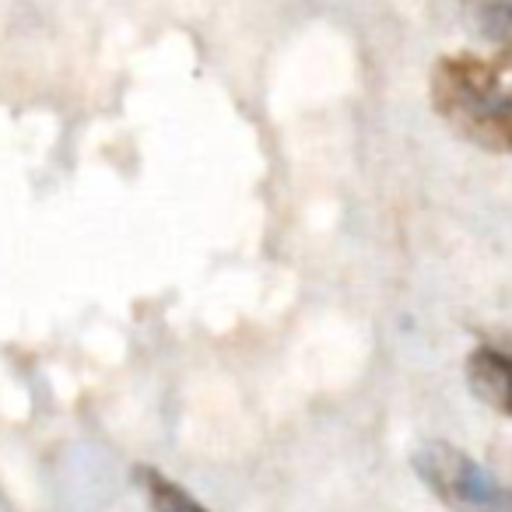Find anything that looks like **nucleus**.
Segmentation results:
<instances>
[{"label":"nucleus","mask_w":512,"mask_h":512,"mask_svg":"<svg viewBox=\"0 0 512 512\" xmlns=\"http://www.w3.org/2000/svg\"><path fill=\"white\" fill-rule=\"evenodd\" d=\"M414 474L449 512H509L502 481L467 449L453 442L428 439L411 456Z\"/></svg>","instance_id":"f03ea898"},{"label":"nucleus","mask_w":512,"mask_h":512,"mask_svg":"<svg viewBox=\"0 0 512 512\" xmlns=\"http://www.w3.org/2000/svg\"><path fill=\"white\" fill-rule=\"evenodd\" d=\"M134 484L141 488V495L148 498V505L155 512H211L207 505H200L183 484L165 477L158 467H148V463L134 467Z\"/></svg>","instance_id":"20e7f679"},{"label":"nucleus","mask_w":512,"mask_h":512,"mask_svg":"<svg viewBox=\"0 0 512 512\" xmlns=\"http://www.w3.org/2000/svg\"><path fill=\"white\" fill-rule=\"evenodd\" d=\"M432 106L453 134L491 155H509V57L449 53L432 71Z\"/></svg>","instance_id":"f257e3e1"},{"label":"nucleus","mask_w":512,"mask_h":512,"mask_svg":"<svg viewBox=\"0 0 512 512\" xmlns=\"http://www.w3.org/2000/svg\"><path fill=\"white\" fill-rule=\"evenodd\" d=\"M509 376L512 365L505 351L491 348V344H477L467 355V386L484 407L495 414H509Z\"/></svg>","instance_id":"7ed1b4c3"}]
</instances>
